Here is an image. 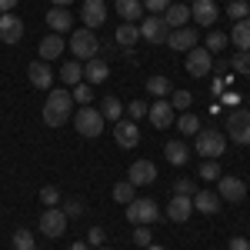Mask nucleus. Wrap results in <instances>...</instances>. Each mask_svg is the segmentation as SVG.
I'll return each instance as SVG.
<instances>
[{
  "mask_svg": "<svg viewBox=\"0 0 250 250\" xmlns=\"http://www.w3.org/2000/svg\"><path fill=\"white\" fill-rule=\"evenodd\" d=\"M70 110H74V97L63 87H54V94L43 100V124L47 127H63L70 120Z\"/></svg>",
  "mask_w": 250,
  "mask_h": 250,
  "instance_id": "obj_1",
  "label": "nucleus"
},
{
  "mask_svg": "<svg viewBox=\"0 0 250 250\" xmlns=\"http://www.w3.org/2000/svg\"><path fill=\"white\" fill-rule=\"evenodd\" d=\"M70 54H74V60H80V63H87V60L97 57V50H100V43H97L94 30H87V27H80V30H74L70 34Z\"/></svg>",
  "mask_w": 250,
  "mask_h": 250,
  "instance_id": "obj_2",
  "label": "nucleus"
},
{
  "mask_svg": "<svg viewBox=\"0 0 250 250\" xmlns=\"http://www.w3.org/2000/svg\"><path fill=\"white\" fill-rule=\"evenodd\" d=\"M224 150H227V137L220 130H213V127L197 130V154H204V160H217Z\"/></svg>",
  "mask_w": 250,
  "mask_h": 250,
  "instance_id": "obj_3",
  "label": "nucleus"
},
{
  "mask_svg": "<svg viewBox=\"0 0 250 250\" xmlns=\"http://www.w3.org/2000/svg\"><path fill=\"white\" fill-rule=\"evenodd\" d=\"M74 127H77L80 137H100V130H104V114L97 110V107H80L77 117H74Z\"/></svg>",
  "mask_w": 250,
  "mask_h": 250,
  "instance_id": "obj_4",
  "label": "nucleus"
},
{
  "mask_svg": "<svg viewBox=\"0 0 250 250\" xmlns=\"http://www.w3.org/2000/svg\"><path fill=\"white\" fill-rule=\"evenodd\" d=\"M157 217H160V207H157L150 197H134L127 204V220L130 224H154Z\"/></svg>",
  "mask_w": 250,
  "mask_h": 250,
  "instance_id": "obj_5",
  "label": "nucleus"
},
{
  "mask_svg": "<svg viewBox=\"0 0 250 250\" xmlns=\"http://www.w3.org/2000/svg\"><path fill=\"white\" fill-rule=\"evenodd\" d=\"M227 137L247 147L250 144V110H244V107L237 110V107H233L230 114H227Z\"/></svg>",
  "mask_w": 250,
  "mask_h": 250,
  "instance_id": "obj_6",
  "label": "nucleus"
},
{
  "mask_svg": "<svg viewBox=\"0 0 250 250\" xmlns=\"http://www.w3.org/2000/svg\"><path fill=\"white\" fill-rule=\"evenodd\" d=\"M40 233H47L50 240H57L67 233V213L60 210V207H47V210L40 213Z\"/></svg>",
  "mask_w": 250,
  "mask_h": 250,
  "instance_id": "obj_7",
  "label": "nucleus"
},
{
  "mask_svg": "<svg viewBox=\"0 0 250 250\" xmlns=\"http://www.w3.org/2000/svg\"><path fill=\"white\" fill-rule=\"evenodd\" d=\"M210 70H213V54L207 47L187 50V74H190V77H207Z\"/></svg>",
  "mask_w": 250,
  "mask_h": 250,
  "instance_id": "obj_8",
  "label": "nucleus"
},
{
  "mask_svg": "<svg viewBox=\"0 0 250 250\" xmlns=\"http://www.w3.org/2000/svg\"><path fill=\"white\" fill-rule=\"evenodd\" d=\"M80 20H83L87 30L104 27V23H107V3H104V0H83V3H80Z\"/></svg>",
  "mask_w": 250,
  "mask_h": 250,
  "instance_id": "obj_9",
  "label": "nucleus"
},
{
  "mask_svg": "<svg viewBox=\"0 0 250 250\" xmlns=\"http://www.w3.org/2000/svg\"><path fill=\"white\" fill-rule=\"evenodd\" d=\"M197 40H200L197 27H177V30L167 34V47H170V50H180V54H187V50L197 47Z\"/></svg>",
  "mask_w": 250,
  "mask_h": 250,
  "instance_id": "obj_10",
  "label": "nucleus"
},
{
  "mask_svg": "<svg viewBox=\"0 0 250 250\" xmlns=\"http://www.w3.org/2000/svg\"><path fill=\"white\" fill-rule=\"evenodd\" d=\"M167 34H170V27L164 23L160 14L140 20V37H144V40H150V43H167Z\"/></svg>",
  "mask_w": 250,
  "mask_h": 250,
  "instance_id": "obj_11",
  "label": "nucleus"
},
{
  "mask_svg": "<svg viewBox=\"0 0 250 250\" xmlns=\"http://www.w3.org/2000/svg\"><path fill=\"white\" fill-rule=\"evenodd\" d=\"M114 140L120 144V147H127V150L137 147V144H140V127H137V120H130V117L124 120V117H120V120L114 124Z\"/></svg>",
  "mask_w": 250,
  "mask_h": 250,
  "instance_id": "obj_12",
  "label": "nucleus"
},
{
  "mask_svg": "<svg viewBox=\"0 0 250 250\" xmlns=\"http://www.w3.org/2000/svg\"><path fill=\"white\" fill-rule=\"evenodd\" d=\"M217 193H220V200L240 204V200L247 197V184H244L240 177H220V180H217Z\"/></svg>",
  "mask_w": 250,
  "mask_h": 250,
  "instance_id": "obj_13",
  "label": "nucleus"
},
{
  "mask_svg": "<svg viewBox=\"0 0 250 250\" xmlns=\"http://www.w3.org/2000/svg\"><path fill=\"white\" fill-rule=\"evenodd\" d=\"M147 117H150V124H154L157 130L173 127V107H170V100H154V104L147 107Z\"/></svg>",
  "mask_w": 250,
  "mask_h": 250,
  "instance_id": "obj_14",
  "label": "nucleus"
},
{
  "mask_svg": "<svg viewBox=\"0 0 250 250\" xmlns=\"http://www.w3.org/2000/svg\"><path fill=\"white\" fill-rule=\"evenodd\" d=\"M23 37V20L17 14H0V40L3 43H20Z\"/></svg>",
  "mask_w": 250,
  "mask_h": 250,
  "instance_id": "obj_15",
  "label": "nucleus"
},
{
  "mask_svg": "<svg viewBox=\"0 0 250 250\" xmlns=\"http://www.w3.org/2000/svg\"><path fill=\"white\" fill-rule=\"evenodd\" d=\"M217 0H193L190 3V20H197L200 27H213V20H217Z\"/></svg>",
  "mask_w": 250,
  "mask_h": 250,
  "instance_id": "obj_16",
  "label": "nucleus"
},
{
  "mask_svg": "<svg viewBox=\"0 0 250 250\" xmlns=\"http://www.w3.org/2000/svg\"><path fill=\"white\" fill-rule=\"evenodd\" d=\"M127 177H130L134 187H147V184H154V180H157V167L150 164V160H134Z\"/></svg>",
  "mask_w": 250,
  "mask_h": 250,
  "instance_id": "obj_17",
  "label": "nucleus"
},
{
  "mask_svg": "<svg viewBox=\"0 0 250 250\" xmlns=\"http://www.w3.org/2000/svg\"><path fill=\"white\" fill-rule=\"evenodd\" d=\"M190 213H193V197L173 193L170 204H167V217H170L173 224H184V220H190Z\"/></svg>",
  "mask_w": 250,
  "mask_h": 250,
  "instance_id": "obj_18",
  "label": "nucleus"
},
{
  "mask_svg": "<svg viewBox=\"0 0 250 250\" xmlns=\"http://www.w3.org/2000/svg\"><path fill=\"white\" fill-rule=\"evenodd\" d=\"M27 77H30V83H34L37 90H47V87H54V70L47 67V60H34V63L27 67Z\"/></svg>",
  "mask_w": 250,
  "mask_h": 250,
  "instance_id": "obj_19",
  "label": "nucleus"
},
{
  "mask_svg": "<svg viewBox=\"0 0 250 250\" xmlns=\"http://www.w3.org/2000/svg\"><path fill=\"white\" fill-rule=\"evenodd\" d=\"M47 27H50V34H67V30L74 27L70 10H67V7H50V14H47Z\"/></svg>",
  "mask_w": 250,
  "mask_h": 250,
  "instance_id": "obj_20",
  "label": "nucleus"
},
{
  "mask_svg": "<svg viewBox=\"0 0 250 250\" xmlns=\"http://www.w3.org/2000/svg\"><path fill=\"white\" fill-rule=\"evenodd\" d=\"M187 20H190V7L187 3H170L167 10H164V23L177 30V27H187Z\"/></svg>",
  "mask_w": 250,
  "mask_h": 250,
  "instance_id": "obj_21",
  "label": "nucleus"
},
{
  "mask_svg": "<svg viewBox=\"0 0 250 250\" xmlns=\"http://www.w3.org/2000/svg\"><path fill=\"white\" fill-rule=\"evenodd\" d=\"M220 193H213V190H197L193 193V210H200V213H217L220 210Z\"/></svg>",
  "mask_w": 250,
  "mask_h": 250,
  "instance_id": "obj_22",
  "label": "nucleus"
},
{
  "mask_svg": "<svg viewBox=\"0 0 250 250\" xmlns=\"http://www.w3.org/2000/svg\"><path fill=\"white\" fill-rule=\"evenodd\" d=\"M114 7H117V14L124 17V23H137V20H144V3H140V0H117Z\"/></svg>",
  "mask_w": 250,
  "mask_h": 250,
  "instance_id": "obj_23",
  "label": "nucleus"
},
{
  "mask_svg": "<svg viewBox=\"0 0 250 250\" xmlns=\"http://www.w3.org/2000/svg\"><path fill=\"white\" fill-rule=\"evenodd\" d=\"M237 50H250V17L247 20H233V30L227 37Z\"/></svg>",
  "mask_w": 250,
  "mask_h": 250,
  "instance_id": "obj_24",
  "label": "nucleus"
},
{
  "mask_svg": "<svg viewBox=\"0 0 250 250\" xmlns=\"http://www.w3.org/2000/svg\"><path fill=\"white\" fill-rule=\"evenodd\" d=\"M83 77H87V83H90V87H94V83H104V80L110 77V70H107V63H104L100 57H94V60H87Z\"/></svg>",
  "mask_w": 250,
  "mask_h": 250,
  "instance_id": "obj_25",
  "label": "nucleus"
},
{
  "mask_svg": "<svg viewBox=\"0 0 250 250\" xmlns=\"http://www.w3.org/2000/svg\"><path fill=\"white\" fill-rule=\"evenodd\" d=\"M63 37L60 34H50V37H43L40 40V60H54V57H60L63 54Z\"/></svg>",
  "mask_w": 250,
  "mask_h": 250,
  "instance_id": "obj_26",
  "label": "nucleus"
},
{
  "mask_svg": "<svg viewBox=\"0 0 250 250\" xmlns=\"http://www.w3.org/2000/svg\"><path fill=\"white\" fill-rule=\"evenodd\" d=\"M147 94H150V97H157V100L170 97V94H173V83H170V77H164V74H154V77L147 80Z\"/></svg>",
  "mask_w": 250,
  "mask_h": 250,
  "instance_id": "obj_27",
  "label": "nucleus"
},
{
  "mask_svg": "<svg viewBox=\"0 0 250 250\" xmlns=\"http://www.w3.org/2000/svg\"><path fill=\"white\" fill-rule=\"evenodd\" d=\"M137 40H140V27H137V23H120V27H117V43H120V47L130 50V47H137Z\"/></svg>",
  "mask_w": 250,
  "mask_h": 250,
  "instance_id": "obj_28",
  "label": "nucleus"
},
{
  "mask_svg": "<svg viewBox=\"0 0 250 250\" xmlns=\"http://www.w3.org/2000/svg\"><path fill=\"white\" fill-rule=\"evenodd\" d=\"M164 154H167V160H170L173 167H184V164H187V157H190L184 140H170V144L164 147Z\"/></svg>",
  "mask_w": 250,
  "mask_h": 250,
  "instance_id": "obj_29",
  "label": "nucleus"
},
{
  "mask_svg": "<svg viewBox=\"0 0 250 250\" xmlns=\"http://www.w3.org/2000/svg\"><path fill=\"white\" fill-rule=\"evenodd\" d=\"M80 77H83V67H80V60H67V63L60 67V80H63L67 87H77Z\"/></svg>",
  "mask_w": 250,
  "mask_h": 250,
  "instance_id": "obj_30",
  "label": "nucleus"
},
{
  "mask_svg": "<svg viewBox=\"0 0 250 250\" xmlns=\"http://www.w3.org/2000/svg\"><path fill=\"white\" fill-rule=\"evenodd\" d=\"M100 114H104V120L117 124V120L124 117V104H120L117 97H104V100H100Z\"/></svg>",
  "mask_w": 250,
  "mask_h": 250,
  "instance_id": "obj_31",
  "label": "nucleus"
},
{
  "mask_svg": "<svg viewBox=\"0 0 250 250\" xmlns=\"http://www.w3.org/2000/svg\"><path fill=\"white\" fill-rule=\"evenodd\" d=\"M190 104H193L190 90H173V94H170V107H173V110H184V114H187V110H190Z\"/></svg>",
  "mask_w": 250,
  "mask_h": 250,
  "instance_id": "obj_32",
  "label": "nucleus"
},
{
  "mask_svg": "<svg viewBox=\"0 0 250 250\" xmlns=\"http://www.w3.org/2000/svg\"><path fill=\"white\" fill-rule=\"evenodd\" d=\"M227 17L230 20H247L250 17V3L247 0H230V3H227Z\"/></svg>",
  "mask_w": 250,
  "mask_h": 250,
  "instance_id": "obj_33",
  "label": "nucleus"
},
{
  "mask_svg": "<svg viewBox=\"0 0 250 250\" xmlns=\"http://www.w3.org/2000/svg\"><path fill=\"white\" fill-rule=\"evenodd\" d=\"M114 200H117V204H124V207H127V204L134 200V184H130V180H120V184L114 187Z\"/></svg>",
  "mask_w": 250,
  "mask_h": 250,
  "instance_id": "obj_34",
  "label": "nucleus"
},
{
  "mask_svg": "<svg viewBox=\"0 0 250 250\" xmlns=\"http://www.w3.org/2000/svg\"><path fill=\"white\" fill-rule=\"evenodd\" d=\"M230 67L240 77H250V50H237V57L230 60Z\"/></svg>",
  "mask_w": 250,
  "mask_h": 250,
  "instance_id": "obj_35",
  "label": "nucleus"
},
{
  "mask_svg": "<svg viewBox=\"0 0 250 250\" xmlns=\"http://www.w3.org/2000/svg\"><path fill=\"white\" fill-rule=\"evenodd\" d=\"M34 247H37V244H34V233L30 230H23V227L14 230V250H34Z\"/></svg>",
  "mask_w": 250,
  "mask_h": 250,
  "instance_id": "obj_36",
  "label": "nucleus"
},
{
  "mask_svg": "<svg viewBox=\"0 0 250 250\" xmlns=\"http://www.w3.org/2000/svg\"><path fill=\"white\" fill-rule=\"evenodd\" d=\"M70 97H74V104H80V107H87V104L94 100V90H90V83H77V87L70 90Z\"/></svg>",
  "mask_w": 250,
  "mask_h": 250,
  "instance_id": "obj_37",
  "label": "nucleus"
},
{
  "mask_svg": "<svg viewBox=\"0 0 250 250\" xmlns=\"http://www.w3.org/2000/svg\"><path fill=\"white\" fill-rule=\"evenodd\" d=\"M220 177H224V173H220V164H217V160H204V164H200V180H220Z\"/></svg>",
  "mask_w": 250,
  "mask_h": 250,
  "instance_id": "obj_38",
  "label": "nucleus"
},
{
  "mask_svg": "<svg viewBox=\"0 0 250 250\" xmlns=\"http://www.w3.org/2000/svg\"><path fill=\"white\" fill-rule=\"evenodd\" d=\"M224 47H227V34H220V30L210 27V34H207V50H210V54H220Z\"/></svg>",
  "mask_w": 250,
  "mask_h": 250,
  "instance_id": "obj_39",
  "label": "nucleus"
},
{
  "mask_svg": "<svg viewBox=\"0 0 250 250\" xmlns=\"http://www.w3.org/2000/svg\"><path fill=\"white\" fill-rule=\"evenodd\" d=\"M177 130H180V134H197V130H200V120H197L193 114L177 117Z\"/></svg>",
  "mask_w": 250,
  "mask_h": 250,
  "instance_id": "obj_40",
  "label": "nucleus"
},
{
  "mask_svg": "<svg viewBox=\"0 0 250 250\" xmlns=\"http://www.w3.org/2000/svg\"><path fill=\"white\" fill-rule=\"evenodd\" d=\"M150 237H154V230H150L147 224H137V230H134V244L137 247H150Z\"/></svg>",
  "mask_w": 250,
  "mask_h": 250,
  "instance_id": "obj_41",
  "label": "nucleus"
},
{
  "mask_svg": "<svg viewBox=\"0 0 250 250\" xmlns=\"http://www.w3.org/2000/svg\"><path fill=\"white\" fill-rule=\"evenodd\" d=\"M40 204L43 207H60V190L57 187H43L40 190Z\"/></svg>",
  "mask_w": 250,
  "mask_h": 250,
  "instance_id": "obj_42",
  "label": "nucleus"
},
{
  "mask_svg": "<svg viewBox=\"0 0 250 250\" xmlns=\"http://www.w3.org/2000/svg\"><path fill=\"white\" fill-rule=\"evenodd\" d=\"M173 193H180V197H193V193H197V184L187 180V177H184V180H173Z\"/></svg>",
  "mask_w": 250,
  "mask_h": 250,
  "instance_id": "obj_43",
  "label": "nucleus"
},
{
  "mask_svg": "<svg viewBox=\"0 0 250 250\" xmlns=\"http://www.w3.org/2000/svg\"><path fill=\"white\" fill-rule=\"evenodd\" d=\"M127 114H130V120L147 117V104H144V100H130V104H127Z\"/></svg>",
  "mask_w": 250,
  "mask_h": 250,
  "instance_id": "obj_44",
  "label": "nucleus"
},
{
  "mask_svg": "<svg viewBox=\"0 0 250 250\" xmlns=\"http://www.w3.org/2000/svg\"><path fill=\"white\" fill-rule=\"evenodd\" d=\"M140 3H144V10H150V14H164L173 0H140Z\"/></svg>",
  "mask_w": 250,
  "mask_h": 250,
  "instance_id": "obj_45",
  "label": "nucleus"
},
{
  "mask_svg": "<svg viewBox=\"0 0 250 250\" xmlns=\"http://www.w3.org/2000/svg\"><path fill=\"white\" fill-rule=\"evenodd\" d=\"M83 210H87V207H83V200H67V204H63V213H67V220H70V217H80Z\"/></svg>",
  "mask_w": 250,
  "mask_h": 250,
  "instance_id": "obj_46",
  "label": "nucleus"
},
{
  "mask_svg": "<svg viewBox=\"0 0 250 250\" xmlns=\"http://www.w3.org/2000/svg\"><path fill=\"white\" fill-rule=\"evenodd\" d=\"M87 244H90V247H100V244H104V230H100V227H90V233H87Z\"/></svg>",
  "mask_w": 250,
  "mask_h": 250,
  "instance_id": "obj_47",
  "label": "nucleus"
},
{
  "mask_svg": "<svg viewBox=\"0 0 250 250\" xmlns=\"http://www.w3.org/2000/svg\"><path fill=\"white\" fill-rule=\"evenodd\" d=\"M227 250H250V240H247V237H230Z\"/></svg>",
  "mask_w": 250,
  "mask_h": 250,
  "instance_id": "obj_48",
  "label": "nucleus"
},
{
  "mask_svg": "<svg viewBox=\"0 0 250 250\" xmlns=\"http://www.w3.org/2000/svg\"><path fill=\"white\" fill-rule=\"evenodd\" d=\"M17 3H20V0H0V14H10Z\"/></svg>",
  "mask_w": 250,
  "mask_h": 250,
  "instance_id": "obj_49",
  "label": "nucleus"
},
{
  "mask_svg": "<svg viewBox=\"0 0 250 250\" xmlns=\"http://www.w3.org/2000/svg\"><path fill=\"white\" fill-rule=\"evenodd\" d=\"M70 250H90V244H83V240H77V244H74Z\"/></svg>",
  "mask_w": 250,
  "mask_h": 250,
  "instance_id": "obj_50",
  "label": "nucleus"
},
{
  "mask_svg": "<svg viewBox=\"0 0 250 250\" xmlns=\"http://www.w3.org/2000/svg\"><path fill=\"white\" fill-rule=\"evenodd\" d=\"M54 7H67V3H74V0H50Z\"/></svg>",
  "mask_w": 250,
  "mask_h": 250,
  "instance_id": "obj_51",
  "label": "nucleus"
},
{
  "mask_svg": "<svg viewBox=\"0 0 250 250\" xmlns=\"http://www.w3.org/2000/svg\"><path fill=\"white\" fill-rule=\"evenodd\" d=\"M144 250H164V247H157V244H150V247H144Z\"/></svg>",
  "mask_w": 250,
  "mask_h": 250,
  "instance_id": "obj_52",
  "label": "nucleus"
},
{
  "mask_svg": "<svg viewBox=\"0 0 250 250\" xmlns=\"http://www.w3.org/2000/svg\"><path fill=\"white\" fill-rule=\"evenodd\" d=\"M177 3H187V0H177ZM190 3H193V0H190Z\"/></svg>",
  "mask_w": 250,
  "mask_h": 250,
  "instance_id": "obj_53",
  "label": "nucleus"
},
{
  "mask_svg": "<svg viewBox=\"0 0 250 250\" xmlns=\"http://www.w3.org/2000/svg\"><path fill=\"white\" fill-rule=\"evenodd\" d=\"M97 250H110V247H97Z\"/></svg>",
  "mask_w": 250,
  "mask_h": 250,
  "instance_id": "obj_54",
  "label": "nucleus"
}]
</instances>
